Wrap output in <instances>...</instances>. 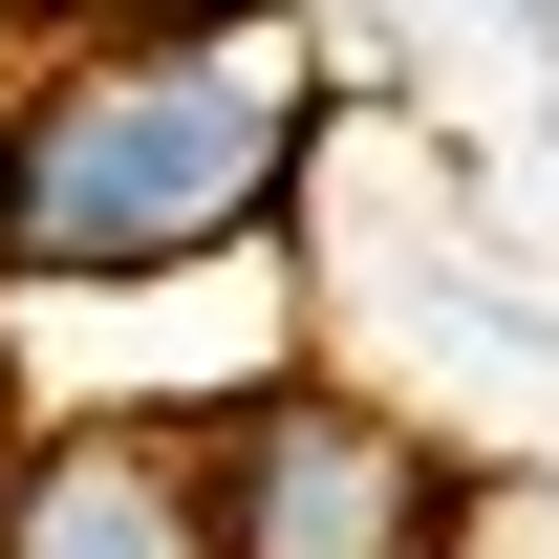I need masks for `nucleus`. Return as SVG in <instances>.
<instances>
[{
  "label": "nucleus",
  "mask_w": 559,
  "mask_h": 559,
  "mask_svg": "<svg viewBox=\"0 0 559 559\" xmlns=\"http://www.w3.org/2000/svg\"><path fill=\"white\" fill-rule=\"evenodd\" d=\"M301 194V86L259 44H66L0 108V301H86V280H194L237 237H280Z\"/></svg>",
  "instance_id": "f257e3e1"
},
{
  "label": "nucleus",
  "mask_w": 559,
  "mask_h": 559,
  "mask_svg": "<svg viewBox=\"0 0 559 559\" xmlns=\"http://www.w3.org/2000/svg\"><path fill=\"white\" fill-rule=\"evenodd\" d=\"M194 516H215V559H474L452 452L323 366H259L237 409H194Z\"/></svg>",
  "instance_id": "f03ea898"
},
{
  "label": "nucleus",
  "mask_w": 559,
  "mask_h": 559,
  "mask_svg": "<svg viewBox=\"0 0 559 559\" xmlns=\"http://www.w3.org/2000/svg\"><path fill=\"white\" fill-rule=\"evenodd\" d=\"M0 559H215L194 430H44V452H0Z\"/></svg>",
  "instance_id": "7ed1b4c3"
},
{
  "label": "nucleus",
  "mask_w": 559,
  "mask_h": 559,
  "mask_svg": "<svg viewBox=\"0 0 559 559\" xmlns=\"http://www.w3.org/2000/svg\"><path fill=\"white\" fill-rule=\"evenodd\" d=\"M108 22H151V44H259L280 0H108Z\"/></svg>",
  "instance_id": "20e7f679"
}]
</instances>
